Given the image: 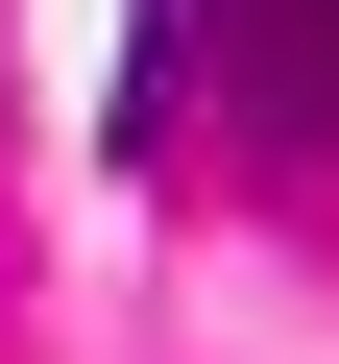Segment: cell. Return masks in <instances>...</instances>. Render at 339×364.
<instances>
[{"mask_svg":"<svg viewBox=\"0 0 339 364\" xmlns=\"http://www.w3.org/2000/svg\"><path fill=\"white\" fill-rule=\"evenodd\" d=\"M194 97L243 122V170H339V0H194Z\"/></svg>","mask_w":339,"mask_h":364,"instance_id":"obj_1","label":"cell"}]
</instances>
